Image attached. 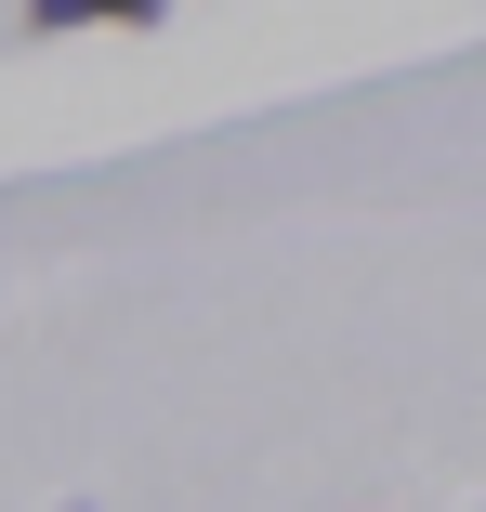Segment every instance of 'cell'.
<instances>
[{
	"instance_id": "obj_1",
	"label": "cell",
	"mask_w": 486,
	"mask_h": 512,
	"mask_svg": "<svg viewBox=\"0 0 486 512\" xmlns=\"http://www.w3.org/2000/svg\"><path fill=\"white\" fill-rule=\"evenodd\" d=\"M14 27L27 40H66V27H171V0H27Z\"/></svg>"
}]
</instances>
